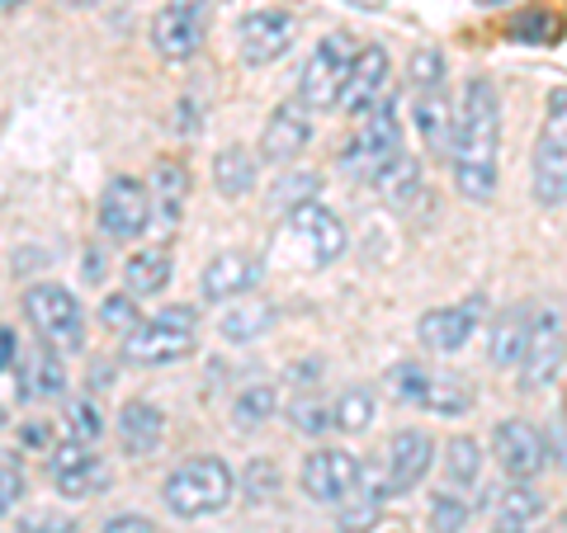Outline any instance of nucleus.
Instances as JSON below:
<instances>
[{
  "mask_svg": "<svg viewBox=\"0 0 567 533\" xmlns=\"http://www.w3.org/2000/svg\"><path fill=\"white\" fill-rule=\"evenodd\" d=\"M48 477L66 501H85V495L110 487V468H104V458L95 453V443H76V439H62L58 449L48 453Z\"/></svg>",
  "mask_w": 567,
  "mask_h": 533,
  "instance_id": "14",
  "label": "nucleus"
},
{
  "mask_svg": "<svg viewBox=\"0 0 567 533\" xmlns=\"http://www.w3.org/2000/svg\"><path fill=\"white\" fill-rule=\"evenodd\" d=\"M492 533H529V529H525V524H496Z\"/></svg>",
  "mask_w": 567,
  "mask_h": 533,
  "instance_id": "46",
  "label": "nucleus"
},
{
  "mask_svg": "<svg viewBox=\"0 0 567 533\" xmlns=\"http://www.w3.org/2000/svg\"><path fill=\"white\" fill-rule=\"evenodd\" d=\"M529 175H535V203L539 208H563L567 203V85L548 95Z\"/></svg>",
  "mask_w": 567,
  "mask_h": 533,
  "instance_id": "3",
  "label": "nucleus"
},
{
  "mask_svg": "<svg viewBox=\"0 0 567 533\" xmlns=\"http://www.w3.org/2000/svg\"><path fill=\"white\" fill-rule=\"evenodd\" d=\"M275 322V312L265 302H251V307H233L223 316V335L227 341H256V335Z\"/></svg>",
  "mask_w": 567,
  "mask_h": 533,
  "instance_id": "35",
  "label": "nucleus"
},
{
  "mask_svg": "<svg viewBox=\"0 0 567 533\" xmlns=\"http://www.w3.org/2000/svg\"><path fill=\"white\" fill-rule=\"evenodd\" d=\"M260 283V264L241 251H223L204 264L199 274V289L208 302H233V297H246Z\"/></svg>",
  "mask_w": 567,
  "mask_h": 533,
  "instance_id": "20",
  "label": "nucleus"
},
{
  "mask_svg": "<svg viewBox=\"0 0 567 533\" xmlns=\"http://www.w3.org/2000/svg\"><path fill=\"white\" fill-rule=\"evenodd\" d=\"M289 420H293L298 435H312V439H322L327 430H336V416H331V406L322 397H298V401H289Z\"/></svg>",
  "mask_w": 567,
  "mask_h": 533,
  "instance_id": "34",
  "label": "nucleus"
},
{
  "mask_svg": "<svg viewBox=\"0 0 567 533\" xmlns=\"http://www.w3.org/2000/svg\"><path fill=\"white\" fill-rule=\"evenodd\" d=\"M147 194H152V212H162V222L175 227V218H181V208L189 199V170L185 161H175V156H162L147 180Z\"/></svg>",
  "mask_w": 567,
  "mask_h": 533,
  "instance_id": "24",
  "label": "nucleus"
},
{
  "mask_svg": "<svg viewBox=\"0 0 567 533\" xmlns=\"http://www.w3.org/2000/svg\"><path fill=\"white\" fill-rule=\"evenodd\" d=\"M20 6H29V0H0V14H10V10H20Z\"/></svg>",
  "mask_w": 567,
  "mask_h": 533,
  "instance_id": "47",
  "label": "nucleus"
},
{
  "mask_svg": "<svg viewBox=\"0 0 567 533\" xmlns=\"http://www.w3.org/2000/svg\"><path fill=\"white\" fill-rule=\"evenodd\" d=\"M492 458L506 472V482H535L548 468V439L529 420H496L492 430Z\"/></svg>",
  "mask_w": 567,
  "mask_h": 533,
  "instance_id": "13",
  "label": "nucleus"
},
{
  "mask_svg": "<svg viewBox=\"0 0 567 533\" xmlns=\"http://www.w3.org/2000/svg\"><path fill=\"white\" fill-rule=\"evenodd\" d=\"M213 0H171V6L152 20V48L162 62H194L204 52Z\"/></svg>",
  "mask_w": 567,
  "mask_h": 533,
  "instance_id": "8",
  "label": "nucleus"
},
{
  "mask_svg": "<svg viewBox=\"0 0 567 533\" xmlns=\"http://www.w3.org/2000/svg\"><path fill=\"white\" fill-rule=\"evenodd\" d=\"M529 307H511L496 316V326H492V345H487V359L496 368H516L520 364V354H525V341H529Z\"/></svg>",
  "mask_w": 567,
  "mask_h": 533,
  "instance_id": "27",
  "label": "nucleus"
},
{
  "mask_svg": "<svg viewBox=\"0 0 567 533\" xmlns=\"http://www.w3.org/2000/svg\"><path fill=\"white\" fill-rule=\"evenodd\" d=\"M24 316L48 349H58V354L85 349V312L62 283H33L24 293Z\"/></svg>",
  "mask_w": 567,
  "mask_h": 533,
  "instance_id": "4",
  "label": "nucleus"
},
{
  "mask_svg": "<svg viewBox=\"0 0 567 533\" xmlns=\"http://www.w3.org/2000/svg\"><path fill=\"white\" fill-rule=\"evenodd\" d=\"M496 151H502V95L487 76H473L458 95L450 170L468 203H492L496 194Z\"/></svg>",
  "mask_w": 567,
  "mask_h": 533,
  "instance_id": "1",
  "label": "nucleus"
},
{
  "mask_svg": "<svg viewBox=\"0 0 567 533\" xmlns=\"http://www.w3.org/2000/svg\"><path fill=\"white\" fill-rule=\"evenodd\" d=\"M100 533H156V524L147 520V514H114Z\"/></svg>",
  "mask_w": 567,
  "mask_h": 533,
  "instance_id": "44",
  "label": "nucleus"
},
{
  "mask_svg": "<svg viewBox=\"0 0 567 533\" xmlns=\"http://www.w3.org/2000/svg\"><path fill=\"white\" fill-rule=\"evenodd\" d=\"M104 279V260L100 255H85V283H100Z\"/></svg>",
  "mask_w": 567,
  "mask_h": 533,
  "instance_id": "45",
  "label": "nucleus"
},
{
  "mask_svg": "<svg viewBox=\"0 0 567 533\" xmlns=\"http://www.w3.org/2000/svg\"><path fill=\"white\" fill-rule=\"evenodd\" d=\"M24 383H29V397H62L66 393V368L58 359V349L39 345L24 359Z\"/></svg>",
  "mask_w": 567,
  "mask_h": 533,
  "instance_id": "30",
  "label": "nucleus"
},
{
  "mask_svg": "<svg viewBox=\"0 0 567 533\" xmlns=\"http://www.w3.org/2000/svg\"><path fill=\"white\" fill-rule=\"evenodd\" d=\"M412 91H425V85H440L445 81V58H440V48H416L412 52Z\"/></svg>",
  "mask_w": 567,
  "mask_h": 533,
  "instance_id": "40",
  "label": "nucleus"
},
{
  "mask_svg": "<svg viewBox=\"0 0 567 533\" xmlns=\"http://www.w3.org/2000/svg\"><path fill=\"white\" fill-rule=\"evenodd\" d=\"M284 232H289L293 245H303L308 270H322V264H331L336 255L346 251V227L322 199L298 203L293 212H284Z\"/></svg>",
  "mask_w": 567,
  "mask_h": 533,
  "instance_id": "10",
  "label": "nucleus"
},
{
  "mask_svg": "<svg viewBox=\"0 0 567 533\" xmlns=\"http://www.w3.org/2000/svg\"><path fill=\"white\" fill-rule=\"evenodd\" d=\"M425 378H431L425 364H398V368H388V393H393L402 406H421Z\"/></svg>",
  "mask_w": 567,
  "mask_h": 533,
  "instance_id": "38",
  "label": "nucleus"
},
{
  "mask_svg": "<svg viewBox=\"0 0 567 533\" xmlns=\"http://www.w3.org/2000/svg\"><path fill=\"white\" fill-rule=\"evenodd\" d=\"M162 435H166V416L156 411L152 401H128L118 411V443H123V453L147 458L156 443H162Z\"/></svg>",
  "mask_w": 567,
  "mask_h": 533,
  "instance_id": "23",
  "label": "nucleus"
},
{
  "mask_svg": "<svg viewBox=\"0 0 567 533\" xmlns=\"http://www.w3.org/2000/svg\"><path fill=\"white\" fill-rule=\"evenodd\" d=\"M445 477L454 487H477V477H483V443L473 435H454L445 443Z\"/></svg>",
  "mask_w": 567,
  "mask_h": 533,
  "instance_id": "32",
  "label": "nucleus"
},
{
  "mask_svg": "<svg viewBox=\"0 0 567 533\" xmlns=\"http://www.w3.org/2000/svg\"><path fill=\"white\" fill-rule=\"evenodd\" d=\"M293 29H298L293 14L289 10H275V6L241 14V24H237V58L246 66H270V62H279L284 52H289V43H293Z\"/></svg>",
  "mask_w": 567,
  "mask_h": 533,
  "instance_id": "15",
  "label": "nucleus"
},
{
  "mask_svg": "<svg viewBox=\"0 0 567 533\" xmlns=\"http://www.w3.org/2000/svg\"><path fill=\"white\" fill-rule=\"evenodd\" d=\"M331 416H336V430H346V435H360L374 425V393L369 387H350V393H341V401L331 406Z\"/></svg>",
  "mask_w": 567,
  "mask_h": 533,
  "instance_id": "33",
  "label": "nucleus"
},
{
  "mask_svg": "<svg viewBox=\"0 0 567 533\" xmlns=\"http://www.w3.org/2000/svg\"><path fill=\"white\" fill-rule=\"evenodd\" d=\"M468 514H473V510L458 501V495H435V501H431V524H435V533H458V529L468 524Z\"/></svg>",
  "mask_w": 567,
  "mask_h": 533,
  "instance_id": "42",
  "label": "nucleus"
},
{
  "mask_svg": "<svg viewBox=\"0 0 567 533\" xmlns=\"http://www.w3.org/2000/svg\"><path fill=\"white\" fill-rule=\"evenodd\" d=\"M487 505L496 510V524H525L529 529V520H539V514H544V501L525 482H511L502 491H492Z\"/></svg>",
  "mask_w": 567,
  "mask_h": 533,
  "instance_id": "31",
  "label": "nucleus"
},
{
  "mask_svg": "<svg viewBox=\"0 0 567 533\" xmlns=\"http://www.w3.org/2000/svg\"><path fill=\"white\" fill-rule=\"evenodd\" d=\"M483 6H492V0H483Z\"/></svg>",
  "mask_w": 567,
  "mask_h": 533,
  "instance_id": "49",
  "label": "nucleus"
},
{
  "mask_svg": "<svg viewBox=\"0 0 567 533\" xmlns=\"http://www.w3.org/2000/svg\"><path fill=\"white\" fill-rule=\"evenodd\" d=\"M402 151V118H398V100H379L374 109H369L360 118V133H354V142L346 147L341 166L346 175H360V180H374L379 166L388 161V156Z\"/></svg>",
  "mask_w": 567,
  "mask_h": 533,
  "instance_id": "7",
  "label": "nucleus"
},
{
  "mask_svg": "<svg viewBox=\"0 0 567 533\" xmlns=\"http://www.w3.org/2000/svg\"><path fill=\"white\" fill-rule=\"evenodd\" d=\"M20 533H76L71 514H52V510H29L20 520Z\"/></svg>",
  "mask_w": 567,
  "mask_h": 533,
  "instance_id": "43",
  "label": "nucleus"
},
{
  "mask_svg": "<svg viewBox=\"0 0 567 533\" xmlns=\"http://www.w3.org/2000/svg\"><path fill=\"white\" fill-rule=\"evenodd\" d=\"M100 435H104L100 406H95L91 397L71 401V406H66V439H76V443H100Z\"/></svg>",
  "mask_w": 567,
  "mask_h": 533,
  "instance_id": "36",
  "label": "nucleus"
},
{
  "mask_svg": "<svg viewBox=\"0 0 567 533\" xmlns=\"http://www.w3.org/2000/svg\"><path fill=\"white\" fill-rule=\"evenodd\" d=\"M194 326H199V312L194 307H162L152 322H137L123 335V354L133 364H175L194 354Z\"/></svg>",
  "mask_w": 567,
  "mask_h": 533,
  "instance_id": "6",
  "label": "nucleus"
},
{
  "mask_svg": "<svg viewBox=\"0 0 567 533\" xmlns=\"http://www.w3.org/2000/svg\"><path fill=\"white\" fill-rule=\"evenodd\" d=\"M468 406H473V387L458 378V373L431 368V378H425V393H421V411H435V416H464Z\"/></svg>",
  "mask_w": 567,
  "mask_h": 533,
  "instance_id": "28",
  "label": "nucleus"
},
{
  "mask_svg": "<svg viewBox=\"0 0 567 533\" xmlns=\"http://www.w3.org/2000/svg\"><path fill=\"white\" fill-rule=\"evenodd\" d=\"M308 137H312V118H308V109H303L298 100H284V104H275V114L265 118L256 161H265V166H289L293 156H303Z\"/></svg>",
  "mask_w": 567,
  "mask_h": 533,
  "instance_id": "18",
  "label": "nucleus"
},
{
  "mask_svg": "<svg viewBox=\"0 0 567 533\" xmlns=\"http://www.w3.org/2000/svg\"><path fill=\"white\" fill-rule=\"evenodd\" d=\"M431 468H435V439L425 430H398L383 453V491L388 495L416 491Z\"/></svg>",
  "mask_w": 567,
  "mask_h": 533,
  "instance_id": "17",
  "label": "nucleus"
},
{
  "mask_svg": "<svg viewBox=\"0 0 567 533\" xmlns=\"http://www.w3.org/2000/svg\"><path fill=\"white\" fill-rule=\"evenodd\" d=\"M567 359V326H563V312L558 307H544L529 316V341L520 354V387L525 393H539L544 383L558 378V368Z\"/></svg>",
  "mask_w": 567,
  "mask_h": 533,
  "instance_id": "9",
  "label": "nucleus"
},
{
  "mask_svg": "<svg viewBox=\"0 0 567 533\" xmlns=\"http://www.w3.org/2000/svg\"><path fill=\"white\" fill-rule=\"evenodd\" d=\"M322 189L317 185V175H308V170H298V175H284V180L275 185V208H284V212H293L298 203H312V194Z\"/></svg>",
  "mask_w": 567,
  "mask_h": 533,
  "instance_id": "39",
  "label": "nucleus"
},
{
  "mask_svg": "<svg viewBox=\"0 0 567 533\" xmlns=\"http://www.w3.org/2000/svg\"><path fill=\"white\" fill-rule=\"evenodd\" d=\"M354 58H360V43L350 33H327L322 43L312 48V58L298 76V104L312 114V109H336L346 95V81L354 71Z\"/></svg>",
  "mask_w": 567,
  "mask_h": 533,
  "instance_id": "5",
  "label": "nucleus"
},
{
  "mask_svg": "<svg viewBox=\"0 0 567 533\" xmlns=\"http://www.w3.org/2000/svg\"><path fill=\"white\" fill-rule=\"evenodd\" d=\"M256 151L246 147H223L218 156H213V185H218L223 199H246V194L256 189Z\"/></svg>",
  "mask_w": 567,
  "mask_h": 533,
  "instance_id": "26",
  "label": "nucleus"
},
{
  "mask_svg": "<svg viewBox=\"0 0 567 533\" xmlns=\"http://www.w3.org/2000/svg\"><path fill=\"white\" fill-rule=\"evenodd\" d=\"M233 468L213 453H194L185 458L181 468H171L166 487H162V501L175 520H208L218 514L227 501H233Z\"/></svg>",
  "mask_w": 567,
  "mask_h": 533,
  "instance_id": "2",
  "label": "nucleus"
},
{
  "mask_svg": "<svg viewBox=\"0 0 567 533\" xmlns=\"http://www.w3.org/2000/svg\"><path fill=\"white\" fill-rule=\"evenodd\" d=\"M412 114H416V133H421V142H425V151H431V156H445V161H450L454 109H450L445 85H425V91H416Z\"/></svg>",
  "mask_w": 567,
  "mask_h": 533,
  "instance_id": "21",
  "label": "nucleus"
},
{
  "mask_svg": "<svg viewBox=\"0 0 567 533\" xmlns=\"http://www.w3.org/2000/svg\"><path fill=\"white\" fill-rule=\"evenodd\" d=\"M275 406H279V393L270 383H246L237 393V401H233V425L241 435H251V430H260V425L275 416Z\"/></svg>",
  "mask_w": 567,
  "mask_h": 533,
  "instance_id": "29",
  "label": "nucleus"
},
{
  "mask_svg": "<svg viewBox=\"0 0 567 533\" xmlns=\"http://www.w3.org/2000/svg\"><path fill=\"white\" fill-rule=\"evenodd\" d=\"M483 316H487V297H464V302H450V307L425 312L416 322V335L431 354H458L473 341V331L483 326Z\"/></svg>",
  "mask_w": 567,
  "mask_h": 533,
  "instance_id": "16",
  "label": "nucleus"
},
{
  "mask_svg": "<svg viewBox=\"0 0 567 533\" xmlns=\"http://www.w3.org/2000/svg\"><path fill=\"white\" fill-rule=\"evenodd\" d=\"M152 222V194L147 180H133V175H114L100 194V232L110 241H137Z\"/></svg>",
  "mask_w": 567,
  "mask_h": 533,
  "instance_id": "12",
  "label": "nucleus"
},
{
  "mask_svg": "<svg viewBox=\"0 0 567 533\" xmlns=\"http://www.w3.org/2000/svg\"><path fill=\"white\" fill-rule=\"evenodd\" d=\"M360 458H354L350 449H331V443H322V449H312L303 458V468H298V482H303L308 501L317 505H346L350 491L360 487Z\"/></svg>",
  "mask_w": 567,
  "mask_h": 533,
  "instance_id": "11",
  "label": "nucleus"
},
{
  "mask_svg": "<svg viewBox=\"0 0 567 533\" xmlns=\"http://www.w3.org/2000/svg\"><path fill=\"white\" fill-rule=\"evenodd\" d=\"M369 185L379 189V199H383L388 208H412L416 194H421V166H416V156H412V151L388 156Z\"/></svg>",
  "mask_w": 567,
  "mask_h": 533,
  "instance_id": "25",
  "label": "nucleus"
},
{
  "mask_svg": "<svg viewBox=\"0 0 567 533\" xmlns=\"http://www.w3.org/2000/svg\"><path fill=\"white\" fill-rule=\"evenodd\" d=\"M388 52L379 43H364L360 48V58H354V71H350V81H346V95H341V109L350 118H364L374 104L383 100V85H388Z\"/></svg>",
  "mask_w": 567,
  "mask_h": 533,
  "instance_id": "19",
  "label": "nucleus"
},
{
  "mask_svg": "<svg viewBox=\"0 0 567 533\" xmlns=\"http://www.w3.org/2000/svg\"><path fill=\"white\" fill-rule=\"evenodd\" d=\"M62 6H91V0H62Z\"/></svg>",
  "mask_w": 567,
  "mask_h": 533,
  "instance_id": "48",
  "label": "nucleus"
},
{
  "mask_svg": "<svg viewBox=\"0 0 567 533\" xmlns=\"http://www.w3.org/2000/svg\"><path fill=\"white\" fill-rule=\"evenodd\" d=\"M171 274H175L171 245H142V251H133L128 260H123V293L128 297H152V293L166 289Z\"/></svg>",
  "mask_w": 567,
  "mask_h": 533,
  "instance_id": "22",
  "label": "nucleus"
},
{
  "mask_svg": "<svg viewBox=\"0 0 567 533\" xmlns=\"http://www.w3.org/2000/svg\"><path fill=\"white\" fill-rule=\"evenodd\" d=\"M24 495V458L14 449H0V520L20 505Z\"/></svg>",
  "mask_w": 567,
  "mask_h": 533,
  "instance_id": "37",
  "label": "nucleus"
},
{
  "mask_svg": "<svg viewBox=\"0 0 567 533\" xmlns=\"http://www.w3.org/2000/svg\"><path fill=\"white\" fill-rule=\"evenodd\" d=\"M100 322L110 326V331H118V335H128L142 316H137V297H128V293H114V297H104V307H100Z\"/></svg>",
  "mask_w": 567,
  "mask_h": 533,
  "instance_id": "41",
  "label": "nucleus"
}]
</instances>
